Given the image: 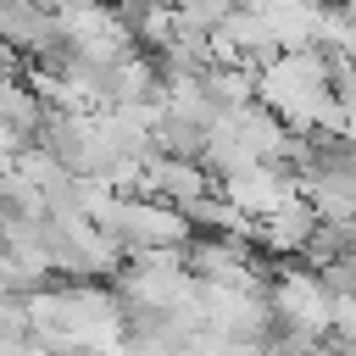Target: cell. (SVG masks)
<instances>
[{"instance_id":"obj_1","label":"cell","mask_w":356,"mask_h":356,"mask_svg":"<svg viewBox=\"0 0 356 356\" xmlns=\"http://www.w3.org/2000/svg\"><path fill=\"white\" fill-rule=\"evenodd\" d=\"M128 256L134 250H172V245H189L195 239V222L184 217V206L172 200H156V195H122L106 222H100Z\"/></svg>"},{"instance_id":"obj_5","label":"cell","mask_w":356,"mask_h":356,"mask_svg":"<svg viewBox=\"0 0 356 356\" xmlns=\"http://www.w3.org/2000/svg\"><path fill=\"white\" fill-rule=\"evenodd\" d=\"M156 150H167V156H206V139H211V122H200V117H189V111H172L167 100H161V111H156Z\"/></svg>"},{"instance_id":"obj_2","label":"cell","mask_w":356,"mask_h":356,"mask_svg":"<svg viewBox=\"0 0 356 356\" xmlns=\"http://www.w3.org/2000/svg\"><path fill=\"white\" fill-rule=\"evenodd\" d=\"M256 239H239V234H195L189 245H184V261H189V273L200 278V284H261L256 273H250V261H256Z\"/></svg>"},{"instance_id":"obj_4","label":"cell","mask_w":356,"mask_h":356,"mask_svg":"<svg viewBox=\"0 0 356 356\" xmlns=\"http://www.w3.org/2000/svg\"><path fill=\"white\" fill-rule=\"evenodd\" d=\"M317 222H323V211H317V206H312V195L300 189L295 200H284L278 211H267V217H261L256 245H261L267 256H300V250H306V239L317 234Z\"/></svg>"},{"instance_id":"obj_6","label":"cell","mask_w":356,"mask_h":356,"mask_svg":"<svg viewBox=\"0 0 356 356\" xmlns=\"http://www.w3.org/2000/svg\"><path fill=\"white\" fill-rule=\"evenodd\" d=\"M328 334L345 339V345H356V295H334V328Z\"/></svg>"},{"instance_id":"obj_3","label":"cell","mask_w":356,"mask_h":356,"mask_svg":"<svg viewBox=\"0 0 356 356\" xmlns=\"http://www.w3.org/2000/svg\"><path fill=\"white\" fill-rule=\"evenodd\" d=\"M211 189H217V172H211L206 161L156 150V156L145 161V178H139V189H134V195H156V200L189 206V200H200V195H211Z\"/></svg>"}]
</instances>
